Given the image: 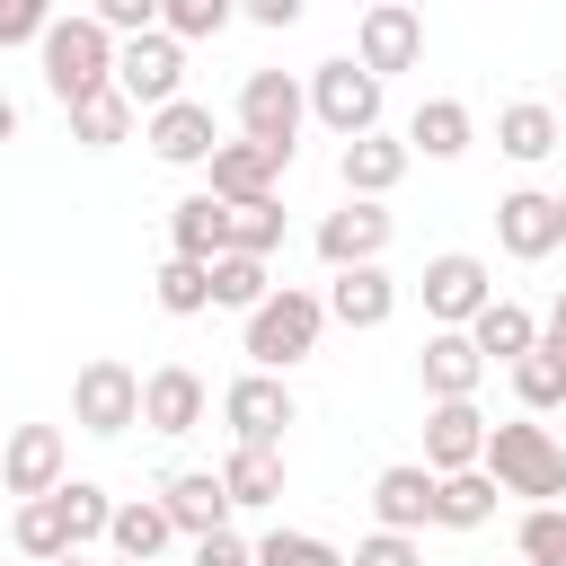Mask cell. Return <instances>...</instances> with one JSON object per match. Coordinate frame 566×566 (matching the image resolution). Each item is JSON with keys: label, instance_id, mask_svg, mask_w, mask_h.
I'll use <instances>...</instances> for the list:
<instances>
[{"label": "cell", "instance_id": "25", "mask_svg": "<svg viewBox=\"0 0 566 566\" xmlns=\"http://www.w3.org/2000/svg\"><path fill=\"white\" fill-rule=\"evenodd\" d=\"M469 345H478L486 363H504V371H513L522 354H539V318H531L522 301H504V292H495V301L478 310V327H469Z\"/></svg>", "mask_w": 566, "mask_h": 566}, {"label": "cell", "instance_id": "12", "mask_svg": "<svg viewBox=\"0 0 566 566\" xmlns=\"http://www.w3.org/2000/svg\"><path fill=\"white\" fill-rule=\"evenodd\" d=\"M142 142H150V159H159V168H212L221 124H212V106H203V97H177V106L142 115Z\"/></svg>", "mask_w": 566, "mask_h": 566}, {"label": "cell", "instance_id": "31", "mask_svg": "<svg viewBox=\"0 0 566 566\" xmlns=\"http://www.w3.org/2000/svg\"><path fill=\"white\" fill-rule=\"evenodd\" d=\"M9 539H18V557H27V566H53V557H71L62 495H35V504H18V513H9Z\"/></svg>", "mask_w": 566, "mask_h": 566}, {"label": "cell", "instance_id": "47", "mask_svg": "<svg viewBox=\"0 0 566 566\" xmlns=\"http://www.w3.org/2000/svg\"><path fill=\"white\" fill-rule=\"evenodd\" d=\"M557 248H566V195H557Z\"/></svg>", "mask_w": 566, "mask_h": 566}, {"label": "cell", "instance_id": "40", "mask_svg": "<svg viewBox=\"0 0 566 566\" xmlns=\"http://www.w3.org/2000/svg\"><path fill=\"white\" fill-rule=\"evenodd\" d=\"M44 27H53L44 0H0V53L9 44H44Z\"/></svg>", "mask_w": 566, "mask_h": 566}, {"label": "cell", "instance_id": "9", "mask_svg": "<svg viewBox=\"0 0 566 566\" xmlns=\"http://www.w3.org/2000/svg\"><path fill=\"white\" fill-rule=\"evenodd\" d=\"M424 318L433 327H478V310L495 301V274H486V256H469V248H442V256H424Z\"/></svg>", "mask_w": 566, "mask_h": 566}, {"label": "cell", "instance_id": "20", "mask_svg": "<svg viewBox=\"0 0 566 566\" xmlns=\"http://www.w3.org/2000/svg\"><path fill=\"white\" fill-rule=\"evenodd\" d=\"M283 168H292V159H274L265 142H221L212 168H203V195H221V203H265Z\"/></svg>", "mask_w": 566, "mask_h": 566}, {"label": "cell", "instance_id": "37", "mask_svg": "<svg viewBox=\"0 0 566 566\" xmlns=\"http://www.w3.org/2000/svg\"><path fill=\"white\" fill-rule=\"evenodd\" d=\"M283 248V203H230V256H274Z\"/></svg>", "mask_w": 566, "mask_h": 566}, {"label": "cell", "instance_id": "39", "mask_svg": "<svg viewBox=\"0 0 566 566\" xmlns=\"http://www.w3.org/2000/svg\"><path fill=\"white\" fill-rule=\"evenodd\" d=\"M256 566H345V548L318 539V531H265L256 539Z\"/></svg>", "mask_w": 566, "mask_h": 566}, {"label": "cell", "instance_id": "13", "mask_svg": "<svg viewBox=\"0 0 566 566\" xmlns=\"http://www.w3.org/2000/svg\"><path fill=\"white\" fill-rule=\"evenodd\" d=\"M389 230H398V212H389V203H354V195H345V203L318 221V256H327L336 274H354V265H380Z\"/></svg>", "mask_w": 566, "mask_h": 566}, {"label": "cell", "instance_id": "30", "mask_svg": "<svg viewBox=\"0 0 566 566\" xmlns=\"http://www.w3.org/2000/svg\"><path fill=\"white\" fill-rule=\"evenodd\" d=\"M133 124H142V106H133L124 88H97V97L71 106V142H80V150H115V142H133Z\"/></svg>", "mask_w": 566, "mask_h": 566}, {"label": "cell", "instance_id": "5", "mask_svg": "<svg viewBox=\"0 0 566 566\" xmlns=\"http://www.w3.org/2000/svg\"><path fill=\"white\" fill-rule=\"evenodd\" d=\"M301 124H310V80H292V71H248L239 80V142H265L274 159H292Z\"/></svg>", "mask_w": 566, "mask_h": 566}, {"label": "cell", "instance_id": "38", "mask_svg": "<svg viewBox=\"0 0 566 566\" xmlns=\"http://www.w3.org/2000/svg\"><path fill=\"white\" fill-rule=\"evenodd\" d=\"M239 9L230 0H159V35H177V44H203V35H221Z\"/></svg>", "mask_w": 566, "mask_h": 566}, {"label": "cell", "instance_id": "27", "mask_svg": "<svg viewBox=\"0 0 566 566\" xmlns=\"http://www.w3.org/2000/svg\"><path fill=\"white\" fill-rule=\"evenodd\" d=\"M469 133H478V115H469L460 97H424V106L407 115V150H416V159H460Z\"/></svg>", "mask_w": 566, "mask_h": 566}, {"label": "cell", "instance_id": "17", "mask_svg": "<svg viewBox=\"0 0 566 566\" xmlns=\"http://www.w3.org/2000/svg\"><path fill=\"white\" fill-rule=\"evenodd\" d=\"M407 168H416V150H407L398 133H363V142H345V150H336V177H345V195H354V203H389Z\"/></svg>", "mask_w": 566, "mask_h": 566}, {"label": "cell", "instance_id": "3", "mask_svg": "<svg viewBox=\"0 0 566 566\" xmlns=\"http://www.w3.org/2000/svg\"><path fill=\"white\" fill-rule=\"evenodd\" d=\"M35 62H44V88L62 97V115H71L80 97L115 88V35H106V27L88 18V9L53 18V27H44V44H35Z\"/></svg>", "mask_w": 566, "mask_h": 566}, {"label": "cell", "instance_id": "19", "mask_svg": "<svg viewBox=\"0 0 566 566\" xmlns=\"http://www.w3.org/2000/svg\"><path fill=\"white\" fill-rule=\"evenodd\" d=\"M371 522L398 531V539H416V531L433 522V469H424V460H389V469L371 478Z\"/></svg>", "mask_w": 566, "mask_h": 566}, {"label": "cell", "instance_id": "29", "mask_svg": "<svg viewBox=\"0 0 566 566\" xmlns=\"http://www.w3.org/2000/svg\"><path fill=\"white\" fill-rule=\"evenodd\" d=\"M221 486H230V513H265V504H283V451H239V442H230Z\"/></svg>", "mask_w": 566, "mask_h": 566}, {"label": "cell", "instance_id": "22", "mask_svg": "<svg viewBox=\"0 0 566 566\" xmlns=\"http://www.w3.org/2000/svg\"><path fill=\"white\" fill-rule=\"evenodd\" d=\"M221 248H230V203H221V195H203V186H195V195H177V203H168V256L212 265Z\"/></svg>", "mask_w": 566, "mask_h": 566}, {"label": "cell", "instance_id": "14", "mask_svg": "<svg viewBox=\"0 0 566 566\" xmlns=\"http://www.w3.org/2000/svg\"><path fill=\"white\" fill-rule=\"evenodd\" d=\"M495 248H504L513 265H539V256H557V195H539V186H513V195H495Z\"/></svg>", "mask_w": 566, "mask_h": 566}, {"label": "cell", "instance_id": "23", "mask_svg": "<svg viewBox=\"0 0 566 566\" xmlns=\"http://www.w3.org/2000/svg\"><path fill=\"white\" fill-rule=\"evenodd\" d=\"M327 318H336V327H354V336H371V327H389V318H398V283H389L380 265H354V274H336V283H327Z\"/></svg>", "mask_w": 566, "mask_h": 566}, {"label": "cell", "instance_id": "33", "mask_svg": "<svg viewBox=\"0 0 566 566\" xmlns=\"http://www.w3.org/2000/svg\"><path fill=\"white\" fill-rule=\"evenodd\" d=\"M150 301H159L168 318H203V310H212V265H195V256H168V265L150 274Z\"/></svg>", "mask_w": 566, "mask_h": 566}, {"label": "cell", "instance_id": "36", "mask_svg": "<svg viewBox=\"0 0 566 566\" xmlns=\"http://www.w3.org/2000/svg\"><path fill=\"white\" fill-rule=\"evenodd\" d=\"M513 398H522V416H548V407H566V363L539 345V354H522L513 363Z\"/></svg>", "mask_w": 566, "mask_h": 566}, {"label": "cell", "instance_id": "45", "mask_svg": "<svg viewBox=\"0 0 566 566\" xmlns=\"http://www.w3.org/2000/svg\"><path fill=\"white\" fill-rule=\"evenodd\" d=\"M539 336H557V345H566V283H557V301H548V327H539Z\"/></svg>", "mask_w": 566, "mask_h": 566}, {"label": "cell", "instance_id": "18", "mask_svg": "<svg viewBox=\"0 0 566 566\" xmlns=\"http://www.w3.org/2000/svg\"><path fill=\"white\" fill-rule=\"evenodd\" d=\"M416 380H424V398H433V407H451V398H478V380H486V354L469 345V327H433V336H424V354H416Z\"/></svg>", "mask_w": 566, "mask_h": 566}, {"label": "cell", "instance_id": "44", "mask_svg": "<svg viewBox=\"0 0 566 566\" xmlns=\"http://www.w3.org/2000/svg\"><path fill=\"white\" fill-rule=\"evenodd\" d=\"M9 142H18V97L0 88V150H9Z\"/></svg>", "mask_w": 566, "mask_h": 566}, {"label": "cell", "instance_id": "1", "mask_svg": "<svg viewBox=\"0 0 566 566\" xmlns=\"http://www.w3.org/2000/svg\"><path fill=\"white\" fill-rule=\"evenodd\" d=\"M318 336H327V292H301V283H274V301L239 327V354H248V371H292V363H310L318 354Z\"/></svg>", "mask_w": 566, "mask_h": 566}, {"label": "cell", "instance_id": "34", "mask_svg": "<svg viewBox=\"0 0 566 566\" xmlns=\"http://www.w3.org/2000/svg\"><path fill=\"white\" fill-rule=\"evenodd\" d=\"M513 566H566V504H531L513 522Z\"/></svg>", "mask_w": 566, "mask_h": 566}, {"label": "cell", "instance_id": "28", "mask_svg": "<svg viewBox=\"0 0 566 566\" xmlns=\"http://www.w3.org/2000/svg\"><path fill=\"white\" fill-rule=\"evenodd\" d=\"M495 504H504V486H495L486 469L433 478V522H442V531H486V522H495Z\"/></svg>", "mask_w": 566, "mask_h": 566}, {"label": "cell", "instance_id": "46", "mask_svg": "<svg viewBox=\"0 0 566 566\" xmlns=\"http://www.w3.org/2000/svg\"><path fill=\"white\" fill-rule=\"evenodd\" d=\"M53 566H97V557H88V548H71V557H53Z\"/></svg>", "mask_w": 566, "mask_h": 566}, {"label": "cell", "instance_id": "6", "mask_svg": "<svg viewBox=\"0 0 566 566\" xmlns=\"http://www.w3.org/2000/svg\"><path fill=\"white\" fill-rule=\"evenodd\" d=\"M71 424L97 433V442L133 433V424H142V371L115 363V354H88V363L71 371Z\"/></svg>", "mask_w": 566, "mask_h": 566}, {"label": "cell", "instance_id": "4", "mask_svg": "<svg viewBox=\"0 0 566 566\" xmlns=\"http://www.w3.org/2000/svg\"><path fill=\"white\" fill-rule=\"evenodd\" d=\"M380 106H389V80H371L354 53H336V62H318V71H310V115H318L336 142L380 133Z\"/></svg>", "mask_w": 566, "mask_h": 566}, {"label": "cell", "instance_id": "48", "mask_svg": "<svg viewBox=\"0 0 566 566\" xmlns=\"http://www.w3.org/2000/svg\"><path fill=\"white\" fill-rule=\"evenodd\" d=\"M106 566H124V557H106Z\"/></svg>", "mask_w": 566, "mask_h": 566}, {"label": "cell", "instance_id": "43", "mask_svg": "<svg viewBox=\"0 0 566 566\" xmlns=\"http://www.w3.org/2000/svg\"><path fill=\"white\" fill-rule=\"evenodd\" d=\"M248 18H256V27H274V35H283V27H301V0H248Z\"/></svg>", "mask_w": 566, "mask_h": 566}, {"label": "cell", "instance_id": "24", "mask_svg": "<svg viewBox=\"0 0 566 566\" xmlns=\"http://www.w3.org/2000/svg\"><path fill=\"white\" fill-rule=\"evenodd\" d=\"M557 142H566V115H557L548 97H513V106L495 115V150H504V159H522V168H539Z\"/></svg>", "mask_w": 566, "mask_h": 566}, {"label": "cell", "instance_id": "41", "mask_svg": "<svg viewBox=\"0 0 566 566\" xmlns=\"http://www.w3.org/2000/svg\"><path fill=\"white\" fill-rule=\"evenodd\" d=\"M345 566H424V548L416 539H398V531H371V539H354V557Z\"/></svg>", "mask_w": 566, "mask_h": 566}, {"label": "cell", "instance_id": "35", "mask_svg": "<svg viewBox=\"0 0 566 566\" xmlns=\"http://www.w3.org/2000/svg\"><path fill=\"white\" fill-rule=\"evenodd\" d=\"M62 522H71V548H97V539L115 531V495H106L97 478H71V486H62Z\"/></svg>", "mask_w": 566, "mask_h": 566}, {"label": "cell", "instance_id": "32", "mask_svg": "<svg viewBox=\"0 0 566 566\" xmlns=\"http://www.w3.org/2000/svg\"><path fill=\"white\" fill-rule=\"evenodd\" d=\"M274 301V274H265V256H212V310H239V318H256Z\"/></svg>", "mask_w": 566, "mask_h": 566}, {"label": "cell", "instance_id": "8", "mask_svg": "<svg viewBox=\"0 0 566 566\" xmlns=\"http://www.w3.org/2000/svg\"><path fill=\"white\" fill-rule=\"evenodd\" d=\"M0 486H9L18 504L62 495V486H71V442H62V424H9V433H0Z\"/></svg>", "mask_w": 566, "mask_h": 566}, {"label": "cell", "instance_id": "7", "mask_svg": "<svg viewBox=\"0 0 566 566\" xmlns=\"http://www.w3.org/2000/svg\"><path fill=\"white\" fill-rule=\"evenodd\" d=\"M221 424H230L239 451H283V433L301 424V398H292L274 371H239V380L221 389Z\"/></svg>", "mask_w": 566, "mask_h": 566}, {"label": "cell", "instance_id": "26", "mask_svg": "<svg viewBox=\"0 0 566 566\" xmlns=\"http://www.w3.org/2000/svg\"><path fill=\"white\" fill-rule=\"evenodd\" d=\"M177 539V522H168V504L159 495H133V504H115V531H106V548L124 557V566H159V548Z\"/></svg>", "mask_w": 566, "mask_h": 566}, {"label": "cell", "instance_id": "11", "mask_svg": "<svg viewBox=\"0 0 566 566\" xmlns=\"http://www.w3.org/2000/svg\"><path fill=\"white\" fill-rule=\"evenodd\" d=\"M354 62H363L371 80L416 71V62H424V18H416L407 0H371V9L354 18Z\"/></svg>", "mask_w": 566, "mask_h": 566}, {"label": "cell", "instance_id": "42", "mask_svg": "<svg viewBox=\"0 0 566 566\" xmlns=\"http://www.w3.org/2000/svg\"><path fill=\"white\" fill-rule=\"evenodd\" d=\"M195 566H256V539H239V531H212V539H195Z\"/></svg>", "mask_w": 566, "mask_h": 566}, {"label": "cell", "instance_id": "16", "mask_svg": "<svg viewBox=\"0 0 566 566\" xmlns=\"http://www.w3.org/2000/svg\"><path fill=\"white\" fill-rule=\"evenodd\" d=\"M424 469H433V478H460V469H486V416H478V398H451V407H424Z\"/></svg>", "mask_w": 566, "mask_h": 566}, {"label": "cell", "instance_id": "10", "mask_svg": "<svg viewBox=\"0 0 566 566\" xmlns=\"http://www.w3.org/2000/svg\"><path fill=\"white\" fill-rule=\"evenodd\" d=\"M115 88H124L142 115L177 106V97H186V44H177V35H133V44H115Z\"/></svg>", "mask_w": 566, "mask_h": 566}, {"label": "cell", "instance_id": "21", "mask_svg": "<svg viewBox=\"0 0 566 566\" xmlns=\"http://www.w3.org/2000/svg\"><path fill=\"white\" fill-rule=\"evenodd\" d=\"M159 504H168L177 539H212V531H230V486H221V469H177V478L159 486Z\"/></svg>", "mask_w": 566, "mask_h": 566}, {"label": "cell", "instance_id": "15", "mask_svg": "<svg viewBox=\"0 0 566 566\" xmlns=\"http://www.w3.org/2000/svg\"><path fill=\"white\" fill-rule=\"evenodd\" d=\"M203 407H212V389H203V371L195 363H159V371H142V424L150 433H195L203 424Z\"/></svg>", "mask_w": 566, "mask_h": 566}, {"label": "cell", "instance_id": "2", "mask_svg": "<svg viewBox=\"0 0 566 566\" xmlns=\"http://www.w3.org/2000/svg\"><path fill=\"white\" fill-rule=\"evenodd\" d=\"M486 478H495L504 495H522V513H531V504H557V495H566V442H557L539 416L486 424Z\"/></svg>", "mask_w": 566, "mask_h": 566}]
</instances>
